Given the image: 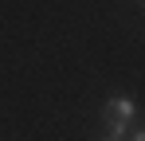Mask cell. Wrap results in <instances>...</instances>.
I'll return each instance as SVG.
<instances>
[{
	"label": "cell",
	"instance_id": "1",
	"mask_svg": "<svg viewBox=\"0 0 145 141\" xmlns=\"http://www.w3.org/2000/svg\"><path fill=\"white\" fill-rule=\"evenodd\" d=\"M133 118H137L133 94H110L106 98V106H102V129L110 137H125L129 125H133Z\"/></svg>",
	"mask_w": 145,
	"mask_h": 141
},
{
	"label": "cell",
	"instance_id": "2",
	"mask_svg": "<svg viewBox=\"0 0 145 141\" xmlns=\"http://www.w3.org/2000/svg\"><path fill=\"white\" fill-rule=\"evenodd\" d=\"M125 141H145V125H129V133H125Z\"/></svg>",
	"mask_w": 145,
	"mask_h": 141
},
{
	"label": "cell",
	"instance_id": "3",
	"mask_svg": "<svg viewBox=\"0 0 145 141\" xmlns=\"http://www.w3.org/2000/svg\"><path fill=\"white\" fill-rule=\"evenodd\" d=\"M102 141H125V137H110V133H106V137H102Z\"/></svg>",
	"mask_w": 145,
	"mask_h": 141
}]
</instances>
